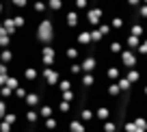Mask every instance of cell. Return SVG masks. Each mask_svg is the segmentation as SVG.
Segmentation results:
<instances>
[{"label":"cell","instance_id":"cell-1","mask_svg":"<svg viewBox=\"0 0 147 132\" xmlns=\"http://www.w3.org/2000/svg\"><path fill=\"white\" fill-rule=\"evenodd\" d=\"M37 41H39V46H48V43H52L54 41V24H52L50 20V11H46V13L39 18V24H37Z\"/></svg>","mask_w":147,"mask_h":132},{"label":"cell","instance_id":"cell-2","mask_svg":"<svg viewBox=\"0 0 147 132\" xmlns=\"http://www.w3.org/2000/svg\"><path fill=\"white\" fill-rule=\"evenodd\" d=\"M119 65H121V72L138 67V54L134 50H130V48H123V52L119 54Z\"/></svg>","mask_w":147,"mask_h":132},{"label":"cell","instance_id":"cell-3","mask_svg":"<svg viewBox=\"0 0 147 132\" xmlns=\"http://www.w3.org/2000/svg\"><path fill=\"white\" fill-rule=\"evenodd\" d=\"M39 76L46 80L48 87H56V85H59V80H61V74L56 72L54 67H41V69H39Z\"/></svg>","mask_w":147,"mask_h":132},{"label":"cell","instance_id":"cell-4","mask_svg":"<svg viewBox=\"0 0 147 132\" xmlns=\"http://www.w3.org/2000/svg\"><path fill=\"white\" fill-rule=\"evenodd\" d=\"M54 61H56V52H54V48H52V43L41 46V65L43 67H52Z\"/></svg>","mask_w":147,"mask_h":132},{"label":"cell","instance_id":"cell-5","mask_svg":"<svg viewBox=\"0 0 147 132\" xmlns=\"http://www.w3.org/2000/svg\"><path fill=\"white\" fill-rule=\"evenodd\" d=\"M97 67V61L95 56L91 54H80V69H82V74H93Z\"/></svg>","mask_w":147,"mask_h":132},{"label":"cell","instance_id":"cell-6","mask_svg":"<svg viewBox=\"0 0 147 132\" xmlns=\"http://www.w3.org/2000/svg\"><path fill=\"white\" fill-rule=\"evenodd\" d=\"M63 15H65V24L78 32V24H80V13L76 9H67V11H63Z\"/></svg>","mask_w":147,"mask_h":132},{"label":"cell","instance_id":"cell-7","mask_svg":"<svg viewBox=\"0 0 147 132\" xmlns=\"http://www.w3.org/2000/svg\"><path fill=\"white\" fill-rule=\"evenodd\" d=\"M24 104H26V108H39V106H41V97H39V93L32 91V89H28L26 97H24Z\"/></svg>","mask_w":147,"mask_h":132},{"label":"cell","instance_id":"cell-8","mask_svg":"<svg viewBox=\"0 0 147 132\" xmlns=\"http://www.w3.org/2000/svg\"><path fill=\"white\" fill-rule=\"evenodd\" d=\"M91 28H89V30H78L76 32V39H74V43H76V46H89V43H91Z\"/></svg>","mask_w":147,"mask_h":132},{"label":"cell","instance_id":"cell-9","mask_svg":"<svg viewBox=\"0 0 147 132\" xmlns=\"http://www.w3.org/2000/svg\"><path fill=\"white\" fill-rule=\"evenodd\" d=\"M67 132H87V123L82 119H69L67 121Z\"/></svg>","mask_w":147,"mask_h":132},{"label":"cell","instance_id":"cell-10","mask_svg":"<svg viewBox=\"0 0 147 132\" xmlns=\"http://www.w3.org/2000/svg\"><path fill=\"white\" fill-rule=\"evenodd\" d=\"M121 67H117V65H110V67H106V80L108 82H117L121 78Z\"/></svg>","mask_w":147,"mask_h":132},{"label":"cell","instance_id":"cell-11","mask_svg":"<svg viewBox=\"0 0 147 132\" xmlns=\"http://www.w3.org/2000/svg\"><path fill=\"white\" fill-rule=\"evenodd\" d=\"M39 78V67H26L22 74V80L24 82H35Z\"/></svg>","mask_w":147,"mask_h":132},{"label":"cell","instance_id":"cell-12","mask_svg":"<svg viewBox=\"0 0 147 132\" xmlns=\"http://www.w3.org/2000/svg\"><path fill=\"white\" fill-rule=\"evenodd\" d=\"M0 24H2V28L7 30V35H15L18 32V28H15V24H13V18H0Z\"/></svg>","mask_w":147,"mask_h":132},{"label":"cell","instance_id":"cell-13","mask_svg":"<svg viewBox=\"0 0 147 132\" xmlns=\"http://www.w3.org/2000/svg\"><path fill=\"white\" fill-rule=\"evenodd\" d=\"M37 113H39V119H48V117H52V115L56 113V108L50 106V104H41L39 108H37Z\"/></svg>","mask_w":147,"mask_h":132},{"label":"cell","instance_id":"cell-14","mask_svg":"<svg viewBox=\"0 0 147 132\" xmlns=\"http://www.w3.org/2000/svg\"><path fill=\"white\" fill-rule=\"evenodd\" d=\"M78 117L82 119V121L87 123V126H89V123H93V121H95V113H93V108H89V106H84V108L80 110V115H78Z\"/></svg>","mask_w":147,"mask_h":132},{"label":"cell","instance_id":"cell-15","mask_svg":"<svg viewBox=\"0 0 147 132\" xmlns=\"http://www.w3.org/2000/svg\"><path fill=\"white\" fill-rule=\"evenodd\" d=\"M65 59L67 61H78L80 59V48L76 46V43H71V46L65 50Z\"/></svg>","mask_w":147,"mask_h":132},{"label":"cell","instance_id":"cell-16","mask_svg":"<svg viewBox=\"0 0 147 132\" xmlns=\"http://www.w3.org/2000/svg\"><path fill=\"white\" fill-rule=\"evenodd\" d=\"M95 30L100 32V37H102V39H106V37H110V35H113V28H110V24H108V22H100V24L95 26Z\"/></svg>","mask_w":147,"mask_h":132},{"label":"cell","instance_id":"cell-17","mask_svg":"<svg viewBox=\"0 0 147 132\" xmlns=\"http://www.w3.org/2000/svg\"><path fill=\"white\" fill-rule=\"evenodd\" d=\"M130 35H134V37H138V39H143V37L147 35V32H145V26H143L141 22H134L132 26H130Z\"/></svg>","mask_w":147,"mask_h":132},{"label":"cell","instance_id":"cell-18","mask_svg":"<svg viewBox=\"0 0 147 132\" xmlns=\"http://www.w3.org/2000/svg\"><path fill=\"white\" fill-rule=\"evenodd\" d=\"M95 119H97V121H106V119H110V108H108V106H97V108H95Z\"/></svg>","mask_w":147,"mask_h":132},{"label":"cell","instance_id":"cell-19","mask_svg":"<svg viewBox=\"0 0 147 132\" xmlns=\"http://www.w3.org/2000/svg\"><path fill=\"white\" fill-rule=\"evenodd\" d=\"M80 85L84 87V89H91L93 85H95V76H93V74H80Z\"/></svg>","mask_w":147,"mask_h":132},{"label":"cell","instance_id":"cell-20","mask_svg":"<svg viewBox=\"0 0 147 132\" xmlns=\"http://www.w3.org/2000/svg\"><path fill=\"white\" fill-rule=\"evenodd\" d=\"M24 119H26L28 123L41 121V119H39V113H37V108H26V113H24Z\"/></svg>","mask_w":147,"mask_h":132},{"label":"cell","instance_id":"cell-21","mask_svg":"<svg viewBox=\"0 0 147 132\" xmlns=\"http://www.w3.org/2000/svg\"><path fill=\"white\" fill-rule=\"evenodd\" d=\"M106 93L110 97H117V95H121V89H119L117 82H106Z\"/></svg>","mask_w":147,"mask_h":132},{"label":"cell","instance_id":"cell-22","mask_svg":"<svg viewBox=\"0 0 147 132\" xmlns=\"http://www.w3.org/2000/svg\"><path fill=\"white\" fill-rule=\"evenodd\" d=\"M46 5H48V11H52V13L63 11V0H46Z\"/></svg>","mask_w":147,"mask_h":132},{"label":"cell","instance_id":"cell-23","mask_svg":"<svg viewBox=\"0 0 147 132\" xmlns=\"http://www.w3.org/2000/svg\"><path fill=\"white\" fill-rule=\"evenodd\" d=\"M123 48H125V46L121 43L119 39H113V41L108 43V50L113 52V54H121V52H123Z\"/></svg>","mask_w":147,"mask_h":132},{"label":"cell","instance_id":"cell-24","mask_svg":"<svg viewBox=\"0 0 147 132\" xmlns=\"http://www.w3.org/2000/svg\"><path fill=\"white\" fill-rule=\"evenodd\" d=\"M11 61H13V52H11V48H2V50H0V63L9 65Z\"/></svg>","mask_w":147,"mask_h":132},{"label":"cell","instance_id":"cell-25","mask_svg":"<svg viewBox=\"0 0 147 132\" xmlns=\"http://www.w3.org/2000/svg\"><path fill=\"white\" fill-rule=\"evenodd\" d=\"M20 82H22V80H20L18 76H11V74H9V76H7V80H5V87H9L11 91H15V89L20 87Z\"/></svg>","mask_w":147,"mask_h":132},{"label":"cell","instance_id":"cell-26","mask_svg":"<svg viewBox=\"0 0 147 132\" xmlns=\"http://www.w3.org/2000/svg\"><path fill=\"white\" fill-rule=\"evenodd\" d=\"M2 121H7L9 126H15V123L20 121V117L13 113V110H7V113H5V117H2Z\"/></svg>","mask_w":147,"mask_h":132},{"label":"cell","instance_id":"cell-27","mask_svg":"<svg viewBox=\"0 0 147 132\" xmlns=\"http://www.w3.org/2000/svg\"><path fill=\"white\" fill-rule=\"evenodd\" d=\"M102 132H117V123L113 119H106L102 121Z\"/></svg>","mask_w":147,"mask_h":132},{"label":"cell","instance_id":"cell-28","mask_svg":"<svg viewBox=\"0 0 147 132\" xmlns=\"http://www.w3.org/2000/svg\"><path fill=\"white\" fill-rule=\"evenodd\" d=\"M61 100H63V102H69V104H71V102L76 100V91H74V89H67V91H61Z\"/></svg>","mask_w":147,"mask_h":132},{"label":"cell","instance_id":"cell-29","mask_svg":"<svg viewBox=\"0 0 147 132\" xmlns=\"http://www.w3.org/2000/svg\"><path fill=\"white\" fill-rule=\"evenodd\" d=\"M69 110H71V104H69V102H63V100H61L59 104H56V113H61V115H69Z\"/></svg>","mask_w":147,"mask_h":132},{"label":"cell","instance_id":"cell-30","mask_svg":"<svg viewBox=\"0 0 147 132\" xmlns=\"http://www.w3.org/2000/svg\"><path fill=\"white\" fill-rule=\"evenodd\" d=\"M74 9L76 11H87L89 9V0H74Z\"/></svg>","mask_w":147,"mask_h":132},{"label":"cell","instance_id":"cell-31","mask_svg":"<svg viewBox=\"0 0 147 132\" xmlns=\"http://www.w3.org/2000/svg\"><path fill=\"white\" fill-rule=\"evenodd\" d=\"M117 85H119V89H121V91H128L130 87H132V85H130V80H128V78L123 76V74H121V78L117 80Z\"/></svg>","mask_w":147,"mask_h":132},{"label":"cell","instance_id":"cell-32","mask_svg":"<svg viewBox=\"0 0 147 132\" xmlns=\"http://www.w3.org/2000/svg\"><path fill=\"white\" fill-rule=\"evenodd\" d=\"M9 97H13V91H11L9 87H0V100H9Z\"/></svg>","mask_w":147,"mask_h":132},{"label":"cell","instance_id":"cell-33","mask_svg":"<svg viewBox=\"0 0 147 132\" xmlns=\"http://www.w3.org/2000/svg\"><path fill=\"white\" fill-rule=\"evenodd\" d=\"M11 5L18 7V9H26V7L30 5V0H11Z\"/></svg>","mask_w":147,"mask_h":132},{"label":"cell","instance_id":"cell-34","mask_svg":"<svg viewBox=\"0 0 147 132\" xmlns=\"http://www.w3.org/2000/svg\"><path fill=\"white\" fill-rule=\"evenodd\" d=\"M0 132H13V126H9L7 121H2V119H0Z\"/></svg>","mask_w":147,"mask_h":132},{"label":"cell","instance_id":"cell-35","mask_svg":"<svg viewBox=\"0 0 147 132\" xmlns=\"http://www.w3.org/2000/svg\"><path fill=\"white\" fill-rule=\"evenodd\" d=\"M7 110H9V108H7V100H0V119L5 117Z\"/></svg>","mask_w":147,"mask_h":132},{"label":"cell","instance_id":"cell-36","mask_svg":"<svg viewBox=\"0 0 147 132\" xmlns=\"http://www.w3.org/2000/svg\"><path fill=\"white\" fill-rule=\"evenodd\" d=\"M125 2H128L130 7H138V5H141V0H125Z\"/></svg>","mask_w":147,"mask_h":132},{"label":"cell","instance_id":"cell-37","mask_svg":"<svg viewBox=\"0 0 147 132\" xmlns=\"http://www.w3.org/2000/svg\"><path fill=\"white\" fill-rule=\"evenodd\" d=\"M0 18H2V2H0Z\"/></svg>","mask_w":147,"mask_h":132},{"label":"cell","instance_id":"cell-38","mask_svg":"<svg viewBox=\"0 0 147 132\" xmlns=\"http://www.w3.org/2000/svg\"><path fill=\"white\" fill-rule=\"evenodd\" d=\"M143 74H145V78H147V67H145V72H143Z\"/></svg>","mask_w":147,"mask_h":132},{"label":"cell","instance_id":"cell-39","mask_svg":"<svg viewBox=\"0 0 147 132\" xmlns=\"http://www.w3.org/2000/svg\"><path fill=\"white\" fill-rule=\"evenodd\" d=\"M141 2H143V5H147V0H141Z\"/></svg>","mask_w":147,"mask_h":132},{"label":"cell","instance_id":"cell-40","mask_svg":"<svg viewBox=\"0 0 147 132\" xmlns=\"http://www.w3.org/2000/svg\"><path fill=\"white\" fill-rule=\"evenodd\" d=\"M145 59H147V54H145Z\"/></svg>","mask_w":147,"mask_h":132}]
</instances>
